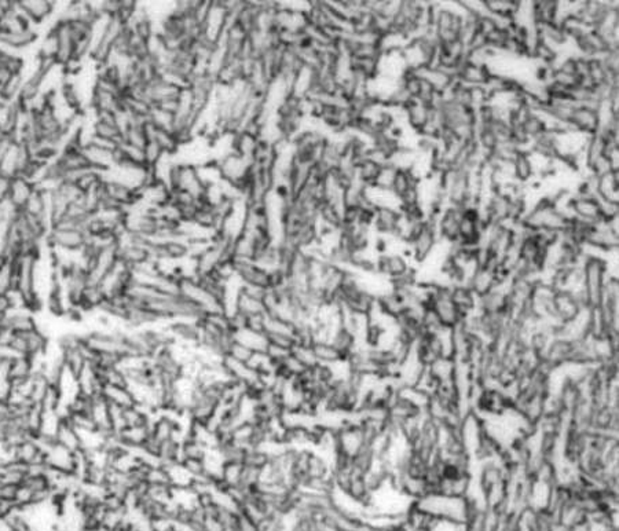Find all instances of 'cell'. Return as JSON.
Here are the masks:
<instances>
[{
	"label": "cell",
	"mask_w": 619,
	"mask_h": 531,
	"mask_svg": "<svg viewBox=\"0 0 619 531\" xmlns=\"http://www.w3.org/2000/svg\"><path fill=\"white\" fill-rule=\"evenodd\" d=\"M237 530L238 531H260L259 526L249 519L247 515L238 512V519H237Z\"/></svg>",
	"instance_id": "obj_13"
},
{
	"label": "cell",
	"mask_w": 619,
	"mask_h": 531,
	"mask_svg": "<svg viewBox=\"0 0 619 531\" xmlns=\"http://www.w3.org/2000/svg\"><path fill=\"white\" fill-rule=\"evenodd\" d=\"M165 327L176 343L185 345L189 347L199 348L201 339V329L199 327L196 321L174 320L166 322Z\"/></svg>",
	"instance_id": "obj_1"
},
{
	"label": "cell",
	"mask_w": 619,
	"mask_h": 531,
	"mask_svg": "<svg viewBox=\"0 0 619 531\" xmlns=\"http://www.w3.org/2000/svg\"><path fill=\"white\" fill-rule=\"evenodd\" d=\"M234 340L243 343L244 346L250 348L256 354H265L266 347H268L266 335L256 333V332H252V330H248V329H244V330L236 333L234 335Z\"/></svg>",
	"instance_id": "obj_6"
},
{
	"label": "cell",
	"mask_w": 619,
	"mask_h": 531,
	"mask_svg": "<svg viewBox=\"0 0 619 531\" xmlns=\"http://www.w3.org/2000/svg\"><path fill=\"white\" fill-rule=\"evenodd\" d=\"M21 11L32 25L41 23L55 11V3L50 0H23L18 1Z\"/></svg>",
	"instance_id": "obj_2"
},
{
	"label": "cell",
	"mask_w": 619,
	"mask_h": 531,
	"mask_svg": "<svg viewBox=\"0 0 619 531\" xmlns=\"http://www.w3.org/2000/svg\"><path fill=\"white\" fill-rule=\"evenodd\" d=\"M512 172H514V179L517 184L520 186H526L533 181V178L536 177L534 172V167L531 163L530 154L529 152H523L520 150L512 162Z\"/></svg>",
	"instance_id": "obj_4"
},
{
	"label": "cell",
	"mask_w": 619,
	"mask_h": 531,
	"mask_svg": "<svg viewBox=\"0 0 619 531\" xmlns=\"http://www.w3.org/2000/svg\"><path fill=\"white\" fill-rule=\"evenodd\" d=\"M290 354H292L293 358H296L306 369L314 368L318 364L315 357H314V352L311 349V346H297L296 345L295 347L292 348Z\"/></svg>",
	"instance_id": "obj_10"
},
{
	"label": "cell",
	"mask_w": 619,
	"mask_h": 531,
	"mask_svg": "<svg viewBox=\"0 0 619 531\" xmlns=\"http://www.w3.org/2000/svg\"><path fill=\"white\" fill-rule=\"evenodd\" d=\"M255 355H256L255 351H252L250 348L244 346L243 343L234 340V342L231 343L230 348H228V352H227L226 357L233 358V359L237 361V362H241V364L249 365V364L252 362V359L255 358Z\"/></svg>",
	"instance_id": "obj_9"
},
{
	"label": "cell",
	"mask_w": 619,
	"mask_h": 531,
	"mask_svg": "<svg viewBox=\"0 0 619 531\" xmlns=\"http://www.w3.org/2000/svg\"><path fill=\"white\" fill-rule=\"evenodd\" d=\"M270 458H271V454L263 448L245 450V454L243 458V466L249 467V468H255V470H265L270 463Z\"/></svg>",
	"instance_id": "obj_8"
},
{
	"label": "cell",
	"mask_w": 619,
	"mask_h": 531,
	"mask_svg": "<svg viewBox=\"0 0 619 531\" xmlns=\"http://www.w3.org/2000/svg\"><path fill=\"white\" fill-rule=\"evenodd\" d=\"M16 286V259H0V295L10 293Z\"/></svg>",
	"instance_id": "obj_7"
},
{
	"label": "cell",
	"mask_w": 619,
	"mask_h": 531,
	"mask_svg": "<svg viewBox=\"0 0 619 531\" xmlns=\"http://www.w3.org/2000/svg\"><path fill=\"white\" fill-rule=\"evenodd\" d=\"M179 466L187 472L189 476H191L194 479L206 478V473H208L206 461H201V460H182Z\"/></svg>",
	"instance_id": "obj_11"
},
{
	"label": "cell",
	"mask_w": 619,
	"mask_h": 531,
	"mask_svg": "<svg viewBox=\"0 0 619 531\" xmlns=\"http://www.w3.org/2000/svg\"><path fill=\"white\" fill-rule=\"evenodd\" d=\"M311 349L314 352V357L317 359L318 364H324V365H333V364H340L344 362L343 357L340 355V352L330 345L329 342H322V340H315L311 345Z\"/></svg>",
	"instance_id": "obj_5"
},
{
	"label": "cell",
	"mask_w": 619,
	"mask_h": 531,
	"mask_svg": "<svg viewBox=\"0 0 619 531\" xmlns=\"http://www.w3.org/2000/svg\"><path fill=\"white\" fill-rule=\"evenodd\" d=\"M35 190H36V187L31 184L25 177L13 178L11 184H10L7 200L16 208L22 211V208L29 201V199L32 197Z\"/></svg>",
	"instance_id": "obj_3"
},
{
	"label": "cell",
	"mask_w": 619,
	"mask_h": 531,
	"mask_svg": "<svg viewBox=\"0 0 619 531\" xmlns=\"http://www.w3.org/2000/svg\"><path fill=\"white\" fill-rule=\"evenodd\" d=\"M266 339H268V345L284 348L288 351H292V348L296 346L293 336L288 335V333H268L266 335Z\"/></svg>",
	"instance_id": "obj_12"
}]
</instances>
